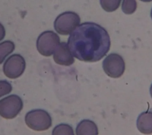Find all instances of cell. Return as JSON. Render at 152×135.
Segmentation results:
<instances>
[{
  "label": "cell",
  "mask_w": 152,
  "mask_h": 135,
  "mask_svg": "<svg viewBox=\"0 0 152 135\" xmlns=\"http://www.w3.org/2000/svg\"><path fill=\"white\" fill-rule=\"evenodd\" d=\"M102 66L106 74L113 78L121 77L125 69V64L122 57L113 53L109 54L104 58Z\"/></svg>",
  "instance_id": "cell-6"
},
{
  "label": "cell",
  "mask_w": 152,
  "mask_h": 135,
  "mask_svg": "<svg viewBox=\"0 0 152 135\" xmlns=\"http://www.w3.org/2000/svg\"><path fill=\"white\" fill-rule=\"evenodd\" d=\"M80 22L79 15L74 12L67 11L59 15L54 21L56 31L61 35L71 33Z\"/></svg>",
  "instance_id": "cell-3"
},
{
  "label": "cell",
  "mask_w": 152,
  "mask_h": 135,
  "mask_svg": "<svg viewBox=\"0 0 152 135\" xmlns=\"http://www.w3.org/2000/svg\"><path fill=\"white\" fill-rule=\"evenodd\" d=\"M137 2L134 0L123 1L122 4V10L126 14L134 13L137 9Z\"/></svg>",
  "instance_id": "cell-14"
},
{
  "label": "cell",
  "mask_w": 152,
  "mask_h": 135,
  "mask_svg": "<svg viewBox=\"0 0 152 135\" xmlns=\"http://www.w3.org/2000/svg\"><path fill=\"white\" fill-rule=\"evenodd\" d=\"M150 15H151V18L152 19V8H151V13H150Z\"/></svg>",
  "instance_id": "cell-18"
},
{
  "label": "cell",
  "mask_w": 152,
  "mask_h": 135,
  "mask_svg": "<svg viewBox=\"0 0 152 135\" xmlns=\"http://www.w3.org/2000/svg\"><path fill=\"white\" fill-rule=\"evenodd\" d=\"M23 107L21 98L17 95H10L0 100V115L6 119L14 118Z\"/></svg>",
  "instance_id": "cell-5"
},
{
  "label": "cell",
  "mask_w": 152,
  "mask_h": 135,
  "mask_svg": "<svg viewBox=\"0 0 152 135\" xmlns=\"http://www.w3.org/2000/svg\"><path fill=\"white\" fill-rule=\"evenodd\" d=\"M26 125L36 131H44L52 126V118L45 110L36 109L28 111L25 115Z\"/></svg>",
  "instance_id": "cell-2"
},
{
  "label": "cell",
  "mask_w": 152,
  "mask_h": 135,
  "mask_svg": "<svg viewBox=\"0 0 152 135\" xmlns=\"http://www.w3.org/2000/svg\"><path fill=\"white\" fill-rule=\"evenodd\" d=\"M26 68V61L24 57L19 54L10 56L3 65V72L6 76L11 79L20 77Z\"/></svg>",
  "instance_id": "cell-7"
},
{
  "label": "cell",
  "mask_w": 152,
  "mask_h": 135,
  "mask_svg": "<svg viewBox=\"0 0 152 135\" xmlns=\"http://www.w3.org/2000/svg\"><path fill=\"white\" fill-rule=\"evenodd\" d=\"M53 59L56 63L63 66H70L74 62L66 43H61L57 47L53 53Z\"/></svg>",
  "instance_id": "cell-8"
},
{
  "label": "cell",
  "mask_w": 152,
  "mask_h": 135,
  "mask_svg": "<svg viewBox=\"0 0 152 135\" xmlns=\"http://www.w3.org/2000/svg\"><path fill=\"white\" fill-rule=\"evenodd\" d=\"M5 36V30L2 24L0 23V41L4 39Z\"/></svg>",
  "instance_id": "cell-16"
},
{
  "label": "cell",
  "mask_w": 152,
  "mask_h": 135,
  "mask_svg": "<svg viewBox=\"0 0 152 135\" xmlns=\"http://www.w3.org/2000/svg\"><path fill=\"white\" fill-rule=\"evenodd\" d=\"M150 95L152 98V84L150 86Z\"/></svg>",
  "instance_id": "cell-17"
},
{
  "label": "cell",
  "mask_w": 152,
  "mask_h": 135,
  "mask_svg": "<svg viewBox=\"0 0 152 135\" xmlns=\"http://www.w3.org/2000/svg\"><path fill=\"white\" fill-rule=\"evenodd\" d=\"M68 46L72 56L77 59L95 62L108 53L110 39L103 27L94 22H86L77 26L70 34Z\"/></svg>",
  "instance_id": "cell-1"
},
{
  "label": "cell",
  "mask_w": 152,
  "mask_h": 135,
  "mask_svg": "<svg viewBox=\"0 0 152 135\" xmlns=\"http://www.w3.org/2000/svg\"><path fill=\"white\" fill-rule=\"evenodd\" d=\"M120 0L116 1H100L102 8L107 12H112L118 8L121 4Z\"/></svg>",
  "instance_id": "cell-13"
},
{
  "label": "cell",
  "mask_w": 152,
  "mask_h": 135,
  "mask_svg": "<svg viewBox=\"0 0 152 135\" xmlns=\"http://www.w3.org/2000/svg\"><path fill=\"white\" fill-rule=\"evenodd\" d=\"M76 135H98L96 124L90 120H83L77 126Z\"/></svg>",
  "instance_id": "cell-10"
},
{
  "label": "cell",
  "mask_w": 152,
  "mask_h": 135,
  "mask_svg": "<svg viewBox=\"0 0 152 135\" xmlns=\"http://www.w3.org/2000/svg\"><path fill=\"white\" fill-rule=\"evenodd\" d=\"M137 129L142 134H152V111L141 112L137 120Z\"/></svg>",
  "instance_id": "cell-9"
},
{
  "label": "cell",
  "mask_w": 152,
  "mask_h": 135,
  "mask_svg": "<svg viewBox=\"0 0 152 135\" xmlns=\"http://www.w3.org/2000/svg\"><path fill=\"white\" fill-rule=\"evenodd\" d=\"M60 38L57 34L52 31H46L41 33L36 41L38 52L43 56H50L59 45Z\"/></svg>",
  "instance_id": "cell-4"
},
{
  "label": "cell",
  "mask_w": 152,
  "mask_h": 135,
  "mask_svg": "<svg viewBox=\"0 0 152 135\" xmlns=\"http://www.w3.org/2000/svg\"><path fill=\"white\" fill-rule=\"evenodd\" d=\"M52 135H74V132L70 125L62 123L53 128Z\"/></svg>",
  "instance_id": "cell-12"
},
{
  "label": "cell",
  "mask_w": 152,
  "mask_h": 135,
  "mask_svg": "<svg viewBox=\"0 0 152 135\" xmlns=\"http://www.w3.org/2000/svg\"><path fill=\"white\" fill-rule=\"evenodd\" d=\"M12 91V86L11 83L5 80L0 81V98L4 96Z\"/></svg>",
  "instance_id": "cell-15"
},
{
  "label": "cell",
  "mask_w": 152,
  "mask_h": 135,
  "mask_svg": "<svg viewBox=\"0 0 152 135\" xmlns=\"http://www.w3.org/2000/svg\"><path fill=\"white\" fill-rule=\"evenodd\" d=\"M14 49L15 44L11 41L7 40L0 43V64L14 51Z\"/></svg>",
  "instance_id": "cell-11"
}]
</instances>
